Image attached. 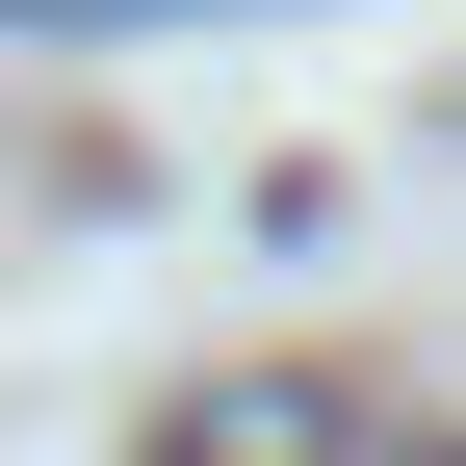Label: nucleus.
<instances>
[{
    "instance_id": "obj_1",
    "label": "nucleus",
    "mask_w": 466,
    "mask_h": 466,
    "mask_svg": "<svg viewBox=\"0 0 466 466\" xmlns=\"http://www.w3.org/2000/svg\"><path fill=\"white\" fill-rule=\"evenodd\" d=\"M156 466H337V389H208Z\"/></svg>"
},
{
    "instance_id": "obj_2",
    "label": "nucleus",
    "mask_w": 466,
    "mask_h": 466,
    "mask_svg": "<svg viewBox=\"0 0 466 466\" xmlns=\"http://www.w3.org/2000/svg\"><path fill=\"white\" fill-rule=\"evenodd\" d=\"M0 26H156V0H0Z\"/></svg>"
}]
</instances>
